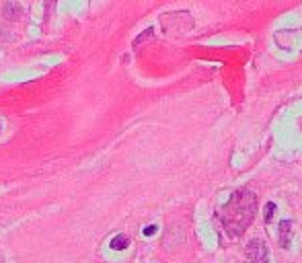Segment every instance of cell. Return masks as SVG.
Listing matches in <instances>:
<instances>
[{
	"label": "cell",
	"mask_w": 302,
	"mask_h": 263,
	"mask_svg": "<svg viewBox=\"0 0 302 263\" xmlns=\"http://www.w3.org/2000/svg\"><path fill=\"white\" fill-rule=\"evenodd\" d=\"M290 239H292V224H290V220H282L280 222V245L284 249H288Z\"/></svg>",
	"instance_id": "4"
},
{
	"label": "cell",
	"mask_w": 302,
	"mask_h": 263,
	"mask_svg": "<svg viewBox=\"0 0 302 263\" xmlns=\"http://www.w3.org/2000/svg\"><path fill=\"white\" fill-rule=\"evenodd\" d=\"M153 35H155V31H153V29H146L140 37H136V39H134V47H138V45H140V43H144L146 39H153Z\"/></svg>",
	"instance_id": "7"
},
{
	"label": "cell",
	"mask_w": 302,
	"mask_h": 263,
	"mask_svg": "<svg viewBox=\"0 0 302 263\" xmlns=\"http://www.w3.org/2000/svg\"><path fill=\"white\" fill-rule=\"evenodd\" d=\"M276 210H278V206H276L274 201H267V203H265V212H263V220H265V222L271 220V216H274Z\"/></svg>",
	"instance_id": "6"
},
{
	"label": "cell",
	"mask_w": 302,
	"mask_h": 263,
	"mask_svg": "<svg viewBox=\"0 0 302 263\" xmlns=\"http://www.w3.org/2000/svg\"><path fill=\"white\" fill-rule=\"evenodd\" d=\"M128 245H130V239H128L126 235H117V237H113V241H111V249H115V251H124Z\"/></svg>",
	"instance_id": "5"
},
{
	"label": "cell",
	"mask_w": 302,
	"mask_h": 263,
	"mask_svg": "<svg viewBox=\"0 0 302 263\" xmlns=\"http://www.w3.org/2000/svg\"><path fill=\"white\" fill-rule=\"evenodd\" d=\"M3 15L9 21H19L23 17V9L19 3H15V0H9V3H5V7H3Z\"/></svg>",
	"instance_id": "3"
},
{
	"label": "cell",
	"mask_w": 302,
	"mask_h": 263,
	"mask_svg": "<svg viewBox=\"0 0 302 263\" xmlns=\"http://www.w3.org/2000/svg\"><path fill=\"white\" fill-rule=\"evenodd\" d=\"M247 257H249V263H269L267 245L259 239L249 241L247 243Z\"/></svg>",
	"instance_id": "2"
},
{
	"label": "cell",
	"mask_w": 302,
	"mask_h": 263,
	"mask_svg": "<svg viewBox=\"0 0 302 263\" xmlns=\"http://www.w3.org/2000/svg\"><path fill=\"white\" fill-rule=\"evenodd\" d=\"M157 230H159V228H157V226H155V224H153V226H146V228H144V230H142V232H144V235H146V237H153V235H155V232H157Z\"/></svg>",
	"instance_id": "8"
},
{
	"label": "cell",
	"mask_w": 302,
	"mask_h": 263,
	"mask_svg": "<svg viewBox=\"0 0 302 263\" xmlns=\"http://www.w3.org/2000/svg\"><path fill=\"white\" fill-rule=\"evenodd\" d=\"M257 210V195L251 189H238L230 195V199L224 203L220 220L224 224V230L228 237H238L247 230V226L253 222Z\"/></svg>",
	"instance_id": "1"
}]
</instances>
